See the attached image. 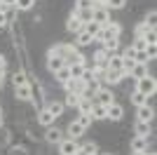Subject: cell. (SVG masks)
Masks as SVG:
<instances>
[{
    "label": "cell",
    "instance_id": "cell-38",
    "mask_svg": "<svg viewBox=\"0 0 157 155\" xmlns=\"http://www.w3.org/2000/svg\"><path fill=\"white\" fill-rule=\"evenodd\" d=\"M155 21H157V12H155V10H152V12L148 14V17H145V24L150 26V28H155Z\"/></svg>",
    "mask_w": 157,
    "mask_h": 155
},
{
    "label": "cell",
    "instance_id": "cell-7",
    "mask_svg": "<svg viewBox=\"0 0 157 155\" xmlns=\"http://www.w3.org/2000/svg\"><path fill=\"white\" fill-rule=\"evenodd\" d=\"M82 26H85V24L80 21V17L75 14V10H73V14L68 17V21H66V28H68L71 33H80V31H82Z\"/></svg>",
    "mask_w": 157,
    "mask_h": 155
},
{
    "label": "cell",
    "instance_id": "cell-19",
    "mask_svg": "<svg viewBox=\"0 0 157 155\" xmlns=\"http://www.w3.org/2000/svg\"><path fill=\"white\" fill-rule=\"evenodd\" d=\"M131 150L138 153V150H148V139L145 136H136L134 141H131Z\"/></svg>",
    "mask_w": 157,
    "mask_h": 155
},
{
    "label": "cell",
    "instance_id": "cell-2",
    "mask_svg": "<svg viewBox=\"0 0 157 155\" xmlns=\"http://www.w3.org/2000/svg\"><path fill=\"white\" fill-rule=\"evenodd\" d=\"M66 92H73V94H80V97H87V82L80 80V78H71L68 82H63Z\"/></svg>",
    "mask_w": 157,
    "mask_h": 155
},
{
    "label": "cell",
    "instance_id": "cell-28",
    "mask_svg": "<svg viewBox=\"0 0 157 155\" xmlns=\"http://www.w3.org/2000/svg\"><path fill=\"white\" fill-rule=\"evenodd\" d=\"M54 78H56V80H59L61 85H63V82H68V80H71V71H68V66H63L61 71H56V73H54Z\"/></svg>",
    "mask_w": 157,
    "mask_h": 155
},
{
    "label": "cell",
    "instance_id": "cell-6",
    "mask_svg": "<svg viewBox=\"0 0 157 155\" xmlns=\"http://www.w3.org/2000/svg\"><path fill=\"white\" fill-rule=\"evenodd\" d=\"M94 97H96V103H101V106H110V103H115V99H113L115 94H113L110 89H103V87H101Z\"/></svg>",
    "mask_w": 157,
    "mask_h": 155
},
{
    "label": "cell",
    "instance_id": "cell-8",
    "mask_svg": "<svg viewBox=\"0 0 157 155\" xmlns=\"http://www.w3.org/2000/svg\"><path fill=\"white\" fill-rule=\"evenodd\" d=\"M152 117H155V110L143 103V106H138V122H152Z\"/></svg>",
    "mask_w": 157,
    "mask_h": 155
},
{
    "label": "cell",
    "instance_id": "cell-4",
    "mask_svg": "<svg viewBox=\"0 0 157 155\" xmlns=\"http://www.w3.org/2000/svg\"><path fill=\"white\" fill-rule=\"evenodd\" d=\"M92 21H96L98 26H105L110 19V12L105 10V7H92Z\"/></svg>",
    "mask_w": 157,
    "mask_h": 155
},
{
    "label": "cell",
    "instance_id": "cell-20",
    "mask_svg": "<svg viewBox=\"0 0 157 155\" xmlns=\"http://www.w3.org/2000/svg\"><path fill=\"white\" fill-rule=\"evenodd\" d=\"M89 115H92V120H105V106H101V103H94Z\"/></svg>",
    "mask_w": 157,
    "mask_h": 155
},
{
    "label": "cell",
    "instance_id": "cell-45",
    "mask_svg": "<svg viewBox=\"0 0 157 155\" xmlns=\"http://www.w3.org/2000/svg\"><path fill=\"white\" fill-rule=\"evenodd\" d=\"M145 155H155V153H148V150H145Z\"/></svg>",
    "mask_w": 157,
    "mask_h": 155
},
{
    "label": "cell",
    "instance_id": "cell-37",
    "mask_svg": "<svg viewBox=\"0 0 157 155\" xmlns=\"http://www.w3.org/2000/svg\"><path fill=\"white\" fill-rule=\"evenodd\" d=\"M75 120H78V122L80 125H82V127H89V125H92V115H78V117H75Z\"/></svg>",
    "mask_w": 157,
    "mask_h": 155
},
{
    "label": "cell",
    "instance_id": "cell-34",
    "mask_svg": "<svg viewBox=\"0 0 157 155\" xmlns=\"http://www.w3.org/2000/svg\"><path fill=\"white\" fill-rule=\"evenodd\" d=\"M94 0H75V10H92Z\"/></svg>",
    "mask_w": 157,
    "mask_h": 155
},
{
    "label": "cell",
    "instance_id": "cell-29",
    "mask_svg": "<svg viewBox=\"0 0 157 155\" xmlns=\"http://www.w3.org/2000/svg\"><path fill=\"white\" fill-rule=\"evenodd\" d=\"M127 5V0H105V10L110 12V10H122Z\"/></svg>",
    "mask_w": 157,
    "mask_h": 155
},
{
    "label": "cell",
    "instance_id": "cell-1",
    "mask_svg": "<svg viewBox=\"0 0 157 155\" xmlns=\"http://www.w3.org/2000/svg\"><path fill=\"white\" fill-rule=\"evenodd\" d=\"M136 92H141L143 97H152V94L157 92V80L152 75L138 78V80H136Z\"/></svg>",
    "mask_w": 157,
    "mask_h": 155
},
{
    "label": "cell",
    "instance_id": "cell-30",
    "mask_svg": "<svg viewBox=\"0 0 157 155\" xmlns=\"http://www.w3.org/2000/svg\"><path fill=\"white\" fill-rule=\"evenodd\" d=\"M136 134L148 139V134H150V122H136Z\"/></svg>",
    "mask_w": 157,
    "mask_h": 155
},
{
    "label": "cell",
    "instance_id": "cell-22",
    "mask_svg": "<svg viewBox=\"0 0 157 155\" xmlns=\"http://www.w3.org/2000/svg\"><path fill=\"white\" fill-rule=\"evenodd\" d=\"M75 35H78V40H75V42H78L80 47H87V45H92V42H94V38H92L87 31H80V33H75Z\"/></svg>",
    "mask_w": 157,
    "mask_h": 155
},
{
    "label": "cell",
    "instance_id": "cell-40",
    "mask_svg": "<svg viewBox=\"0 0 157 155\" xmlns=\"http://www.w3.org/2000/svg\"><path fill=\"white\" fill-rule=\"evenodd\" d=\"M122 57L124 59H136V50H134V47H127V50L122 52Z\"/></svg>",
    "mask_w": 157,
    "mask_h": 155
},
{
    "label": "cell",
    "instance_id": "cell-11",
    "mask_svg": "<svg viewBox=\"0 0 157 155\" xmlns=\"http://www.w3.org/2000/svg\"><path fill=\"white\" fill-rule=\"evenodd\" d=\"M45 139L49 143H56V146H59V143L63 141V132L56 129V127H49V129H47V134H45Z\"/></svg>",
    "mask_w": 157,
    "mask_h": 155
},
{
    "label": "cell",
    "instance_id": "cell-23",
    "mask_svg": "<svg viewBox=\"0 0 157 155\" xmlns=\"http://www.w3.org/2000/svg\"><path fill=\"white\" fill-rule=\"evenodd\" d=\"M63 108H66V106L61 101H49V103H47V110H49L54 117H59L61 113H63Z\"/></svg>",
    "mask_w": 157,
    "mask_h": 155
},
{
    "label": "cell",
    "instance_id": "cell-33",
    "mask_svg": "<svg viewBox=\"0 0 157 155\" xmlns=\"http://www.w3.org/2000/svg\"><path fill=\"white\" fill-rule=\"evenodd\" d=\"M143 40L148 42V45H157V31H155V28H150V31L143 35Z\"/></svg>",
    "mask_w": 157,
    "mask_h": 155
},
{
    "label": "cell",
    "instance_id": "cell-9",
    "mask_svg": "<svg viewBox=\"0 0 157 155\" xmlns=\"http://www.w3.org/2000/svg\"><path fill=\"white\" fill-rule=\"evenodd\" d=\"M14 94H17V99H19V101H31V99H33V89H31V85H21V87H14Z\"/></svg>",
    "mask_w": 157,
    "mask_h": 155
},
{
    "label": "cell",
    "instance_id": "cell-17",
    "mask_svg": "<svg viewBox=\"0 0 157 155\" xmlns=\"http://www.w3.org/2000/svg\"><path fill=\"white\" fill-rule=\"evenodd\" d=\"M68 71H71V78H82L87 71V64H68Z\"/></svg>",
    "mask_w": 157,
    "mask_h": 155
},
{
    "label": "cell",
    "instance_id": "cell-35",
    "mask_svg": "<svg viewBox=\"0 0 157 155\" xmlns=\"http://www.w3.org/2000/svg\"><path fill=\"white\" fill-rule=\"evenodd\" d=\"M131 47H134V50H136V52H145V47H148V42H145L143 38H136V40H134V45H131Z\"/></svg>",
    "mask_w": 157,
    "mask_h": 155
},
{
    "label": "cell",
    "instance_id": "cell-15",
    "mask_svg": "<svg viewBox=\"0 0 157 155\" xmlns=\"http://www.w3.org/2000/svg\"><path fill=\"white\" fill-rule=\"evenodd\" d=\"M92 106H94V101H92V99L82 97V99H80V103H78L80 115H89V113H92Z\"/></svg>",
    "mask_w": 157,
    "mask_h": 155
},
{
    "label": "cell",
    "instance_id": "cell-41",
    "mask_svg": "<svg viewBox=\"0 0 157 155\" xmlns=\"http://www.w3.org/2000/svg\"><path fill=\"white\" fill-rule=\"evenodd\" d=\"M5 68H7V59L0 54V73H2V75H5Z\"/></svg>",
    "mask_w": 157,
    "mask_h": 155
},
{
    "label": "cell",
    "instance_id": "cell-18",
    "mask_svg": "<svg viewBox=\"0 0 157 155\" xmlns=\"http://www.w3.org/2000/svg\"><path fill=\"white\" fill-rule=\"evenodd\" d=\"M101 50H105L108 54H115V50H117V45H120V40L117 38H108V40H101Z\"/></svg>",
    "mask_w": 157,
    "mask_h": 155
},
{
    "label": "cell",
    "instance_id": "cell-10",
    "mask_svg": "<svg viewBox=\"0 0 157 155\" xmlns=\"http://www.w3.org/2000/svg\"><path fill=\"white\" fill-rule=\"evenodd\" d=\"M85 132H87V129L82 127V125H80L78 120H73V122L68 125V134H71V136H68V139H75V141H78V139H80V136H82V134H85Z\"/></svg>",
    "mask_w": 157,
    "mask_h": 155
},
{
    "label": "cell",
    "instance_id": "cell-31",
    "mask_svg": "<svg viewBox=\"0 0 157 155\" xmlns=\"http://www.w3.org/2000/svg\"><path fill=\"white\" fill-rule=\"evenodd\" d=\"M33 2H35V0H17V2H14V7H17V10H21V12H28V10L33 7Z\"/></svg>",
    "mask_w": 157,
    "mask_h": 155
},
{
    "label": "cell",
    "instance_id": "cell-43",
    "mask_svg": "<svg viewBox=\"0 0 157 155\" xmlns=\"http://www.w3.org/2000/svg\"><path fill=\"white\" fill-rule=\"evenodd\" d=\"M131 155H145V150H138V153H134V150H131Z\"/></svg>",
    "mask_w": 157,
    "mask_h": 155
},
{
    "label": "cell",
    "instance_id": "cell-25",
    "mask_svg": "<svg viewBox=\"0 0 157 155\" xmlns=\"http://www.w3.org/2000/svg\"><path fill=\"white\" fill-rule=\"evenodd\" d=\"M12 82H14V87H21V85H28V75L24 71H17L12 75Z\"/></svg>",
    "mask_w": 157,
    "mask_h": 155
},
{
    "label": "cell",
    "instance_id": "cell-5",
    "mask_svg": "<svg viewBox=\"0 0 157 155\" xmlns=\"http://www.w3.org/2000/svg\"><path fill=\"white\" fill-rule=\"evenodd\" d=\"M124 117V108L120 106V103H110V106H105V120H113V122H117Z\"/></svg>",
    "mask_w": 157,
    "mask_h": 155
},
{
    "label": "cell",
    "instance_id": "cell-36",
    "mask_svg": "<svg viewBox=\"0 0 157 155\" xmlns=\"http://www.w3.org/2000/svg\"><path fill=\"white\" fill-rule=\"evenodd\" d=\"M148 31H150V26L145 24V21H143V24H138V26H136V38H143Z\"/></svg>",
    "mask_w": 157,
    "mask_h": 155
},
{
    "label": "cell",
    "instance_id": "cell-47",
    "mask_svg": "<svg viewBox=\"0 0 157 155\" xmlns=\"http://www.w3.org/2000/svg\"><path fill=\"white\" fill-rule=\"evenodd\" d=\"M89 155H98V153H89Z\"/></svg>",
    "mask_w": 157,
    "mask_h": 155
},
{
    "label": "cell",
    "instance_id": "cell-48",
    "mask_svg": "<svg viewBox=\"0 0 157 155\" xmlns=\"http://www.w3.org/2000/svg\"><path fill=\"white\" fill-rule=\"evenodd\" d=\"M0 115H2V110H0Z\"/></svg>",
    "mask_w": 157,
    "mask_h": 155
},
{
    "label": "cell",
    "instance_id": "cell-13",
    "mask_svg": "<svg viewBox=\"0 0 157 155\" xmlns=\"http://www.w3.org/2000/svg\"><path fill=\"white\" fill-rule=\"evenodd\" d=\"M54 120H56V117H54V115H52V113H49L47 108H42V110L38 113V122H40V125H45V127H52V125H54Z\"/></svg>",
    "mask_w": 157,
    "mask_h": 155
},
{
    "label": "cell",
    "instance_id": "cell-24",
    "mask_svg": "<svg viewBox=\"0 0 157 155\" xmlns=\"http://www.w3.org/2000/svg\"><path fill=\"white\" fill-rule=\"evenodd\" d=\"M82 31H87V33H89V35H92L94 40H96V35L101 33V26H98L96 21H87V24L82 26Z\"/></svg>",
    "mask_w": 157,
    "mask_h": 155
},
{
    "label": "cell",
    "instance_id": "cell-32",
    "mask_svg": "<svg viewBox=\"0 0 157 155\" xmlns=\"http://www.w3.org/2000/svg\"><path fill=\"white\" fill-rule=\"evenodd\" d=\"M89 153H96V143H85L78 150V155H89Z\"/></svg>",
    "mask_w": 157,
    "mask_h": 155
},
{
    "label": "cell",
    "instance_id": "cell-44",
    "mask_svg": "<svg viewBox=\"0 0 157 155\" xmlns=\"http://www.w3.org/2000/svg\"><path fill=\"white\" fill-rule=\"evenodd\" d=\"M0 127H2V115H0Z\"/></svg>",
    "mask_w": 157,
    "mask_h": 155
},
{
    "label": "cell",
    "instance_id": "cell-27",
    "mask_svg": "<svg viewBox=\"0 0 157 155\" xmlns=\"http://www.w3.org/2000/svg\"><path fill=\"white\" fill-rule=\"evenodd\" d=\"M131 103H134V106L138 108V106H143V103H148V97H143L141 92H136V89H134V92H131Z\"/></svg>",
    "mask_w": 157,
    "mask_h": 155
},
{
    "label": "cell",
    "instance_id": "cell-16",
    "mask_svg": "<svg viewBox=\"0 0 157 155\" xmlns=\"http://www.w3.org/2000/svg\"><path fill=\"white\" fill-rule=\"evenodd\" d=\"M98 89H101V80H98V78H92V80H87V99H92Z\"/></svg>",
    "mask_w": 157,
    "mask_h": 155
},
{
    "label": "cell",
    "instance_id": "cell-14",
    "mask_svg": "<svg viewBox=\"0 0 157 155\" xmlns=\"http://www.w3.org/2000/svg\"><path fill=\"white\" fill-rule=\"evenodd\" d=\"M122 78H124V73H122V71H105V73H103V80H105L108 85H117Z\"/></svg>",
    "mask_w": 157,
    "mask_h": 155
},
{
    "label": "cell",
    "instance_id": "cell-3",
    "mask_svg": "<svg viewBox=\"0 0 157 155\" xmlns=\"http://www.w3.org/2000/svg\"><path fill=\"white\" fill-rule=\"evenodd\" d=\"M80 150V143L75 139H63L59 143V155H78Z\"/></svg>",
    "mask_w": 157,
    "mask_h": 155
},
{
    "label": "cell",
    "instance_id": "cell-42",
    "mask_svg": "<svg viewBox=\"0 0 157 155\" xmlns=\"http://www.w3.org/2000/svg\"><path fill=\"white\" fill-rule=\"evenodd\" d=\"M0 2H2L5 7H14V2H17V0H0Z\"/></svg>",
    "mask_w": 157,
    "mask_h": 155
},
{
    "label": "cell",
    "instance_id": "cell-39",
    "mask_svg": "<svg viewBox=\"0 0 157 155\" xmlns=\"http://www.w3.org/2000/svg\"><path fill=\"white\" fill-rule=\"evenodd\" d=\"M145 57H148V59H155L157 57V45H148V47H145Z\"/></svg>",
    "mask_w": 157,
    "mask_h": 155
},
{
    "label": "cell",
    "instance_id": "cell-26",
    "mask_svg": "<svg viewBox=\"0 0 157 155\" xmlns=\"http://www.w3.org/2000/svg\"><path fill=\"white\" fill-rule=\"evenodd\" d=\"M80 94H73V92H68V97H66L63 106H68V108H78V103H80Z\"/></svg>",
    "mask_w": 157,
    "mask_h": 155
},
{
    "label": "cell",
    "instance_id": "cell-12",
    "mask_svg": "<svg viewBox=\"0 0 157 155\" xmlns=\"http://www.w3.org/2000/svg\"><path fill=\"white\" fill-rule=\"evenodd\" d=\"M66 66V61L61 57H49L47 59V68H49V73H56V71H61Z\"/></svg>",
    "mask_w": 157,
    "mask_h": 155
},
{
    "label": "cell",
    "instance_id": "cell-21",
    "mask_svg": "<svg viewBox=\"0 0 157 155\" xmlns=\"http://www.w3.org/2000/svg\"><path fill=\"white\" fill-rule=\"evenodd\" d=\"M148 75V68H145V64H138L136 61V66H134V68H131V73H129V78H145Z\"/></svg>",
    "mask_w": 157,
    "mask_h": 155
},
{
    "label": "cell",
    "instance_id": "cell-46",
    "mask_svg": "<svg viewBox=\"0 0 157 155\" xmlns=\"http://www.w3.org/2000/svg\"><path fill=\"white\" fill-rule=\"evenodd\" d=\"M101 155H113V153H101Z\"/></svg>",
    "mask_w": 157,
    "mask_h": 155
}]
</instances>
